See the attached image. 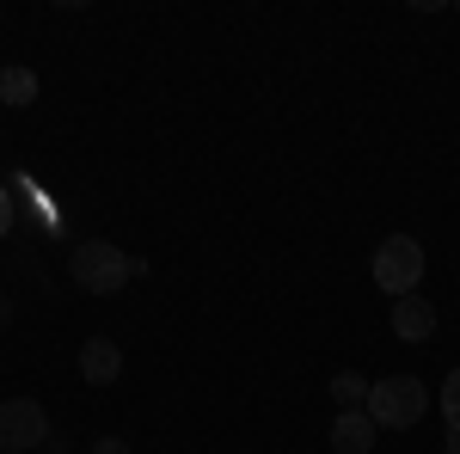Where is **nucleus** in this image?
<instances>
[{
    "instance_id": "20e7f679",
    "label": "nucleus",
    "mask_w": 460,
    "mask_h": 454,
    "mask_svg": "<svg viewBox=\"0 0 460 454\" xmlns=\"http://www.w3.org/2000/svg\"><path fill=\"white\" fill-rule=\"evenodd\" d=\"M49 442V412L37 399H6L0 405V454H25Z\"/></svg>"
},
{
    "instance_id": "423d86ee",
    "label": "nucleus",
    "mask_w": 460,
    "mask_h": 454,
    "mask_svg": "<svg viewBox=\"0 0 460 454\" xmlns=\"http://www.w3.org/2000/svg\"><path fill=\"white\" fill-rule=\"evenodd\" d=\"M393 332H399L405 344H424L429 332H436V307H429L424 295H405V301H393Z\"/></svg>"
},
{
    "instance_id": "ddd939ff",
    "label": "nucleus",
    "mask_w": 460,
    "mask_h": 454,
    "mask_svg": "<svg viewBox=\"0 0 460 454\" xmlns=\"http://www.w3.org/2000/svg\"><path fill=\"white\" fill-rule=\"evenodd\" d=\"M442 454H460V430H448V449H442Z\"/></svg>"
},
{
    "instance_id": "f257e3e1",
    "label": "nucleus",
    "mask_w": 460,
    "mask_h": 454,
    "mask_svg": "<svg viewBox=\"0 0 460 454\" xmlns=\"http://www.w3.org/2000/svg\"><path fill=\"white\" fill-rule=\"evenodd\" d=\"M147 264L142 258H129L123 245H111V240H86V245H74V258H68V277L86 289V295H117L129 277H142Z\"/></svg>"
},
{
    "instance_id": "0eeeda50",
    "label": "nucleus",
    "mask_w": 460,
    "mask_h": 454,
    "mask_svg": "<svg viewBox=\"0 0 460 454\" xmlns=\"http://www.w3.org/2000/svg\"><path fill=\"white\" fill-rule=\"evenodd\" d=\"M375 430H381V423L368 418V412H338V423H332V449L338 454H368L375 449Z\"/></svg>"
},
{
    "instance_id": "6e6552de",
    "label": "nucleus",
    "mask_w": 460,
    "mask_h": 454,
    "mask_svg": "<svg viewBox=\"0 0 460 454\" xmlns=\"http://www.w3.org/2000/svg\"><path fill=\"white\" fill-rule=\"evenodd\" d=\"M368 387H375V381H362L356 369H338V375H332V399H338V412H368Z\"/></svg>"
},
{
    "instance_id": "9d476101",
    "label": "nucleus",
    "mask_w": 460,
    "mask_h": 454,
    "mask_svg": "<svg viewBox=\"0 0 460 454\" xmlns=\"http://www.w3.org/2000/svg\"><path fill=\"white\" fill-rule=\"evenodd\" d=\"M436 399H442V418H448V430H460V369L442 381V393H436Z\"/></svg>"
},
{
    "instance_id": "f03ea898",
    "label": "nucleus",
    "mask_w": 460,
    "mask_h": 454,
    "mask_svg": "<svg viewBox=\"0 0 460 454\" xmlns=\"http://www.w3.org/2000/svg\"><path fill=\"white\" fill-rule=\"evenodd\" d=\"M429 412V387L418 375H387V381L368 387V418L381 430H411Z\"/></svg>"
},
{
    "instance_id": "f8f14e48",
    "label": "nucleus",
    "mask_w": 460,
    "mask_h": 454,
    "mask_svg": "<svg viewBox=\"0 0 460 454\" xmlns=\"http://www.w3.org/2000/svg\"><path fill=\"white\" fill-rule=\"evenodd\" d=\"M6 227H13V197H6V184H0V240H6Z\"/></svg>"
},
{
    "instance_id": "7ed1b4c3",
    "label": "nucleus",
    "mask_w": 460,
    "mask_h": 454,
    "mask_svg": "<svg viewBox=\"0 0 460 454\" xmlns=\"http://www.w3.org/2000/svg\"><path fill=\"white\" fill-rule=\"evenodd\" d=\"M375 282L387 289L393 301L418 295V282H424V245L411 240V234H387V240L375 245Z\"/></svg>"
},
{
    "instance_id": "9b49d317",
    "label": "nucleus",
    "mask_w": 460,
    "mask_h": 454,
    "mask_svg": "<svg viewBox=\"0 0 460 454\" xmlns=\"http://www.w3.org/2000/svg\"><path fill=\"white\" fill-rule=\"evenodd\" d=\"M93 454H129V442H123V436H99V442H93Z\"/></svg>"
},
{
    "instance_id": "39448f33",
    "label": "nucleus",
    "mask_w": 460,
    "mask_h": 454,
    "mask_svg": "<svg viewBox=\"0 0 460 454\" xmlns=\"http://www.w3.org/2000/svg\"><path fill=\"white\" fill-rule=\"evenodd\" d=\"M123 375V350H117V338H86L80 344V381L86 387H111Z\"/></svg>"
},
{
    "instance_id": "1a4fd4ad",
    "label": "nucleus",
    "mask_w": 460,
    "mask_h": 454,
    "mask_svg": "<svg viewBox=\"0 0 460 454\" xmlns=\"http://www.w3.org/2000/svg\"><path fill=\"white\" fill-rule=\"evenodd\" d=\"M0 99H6V105H37V74L31 68H19V62H13V68H0Z\"/></svg>"
}]
</instances>
